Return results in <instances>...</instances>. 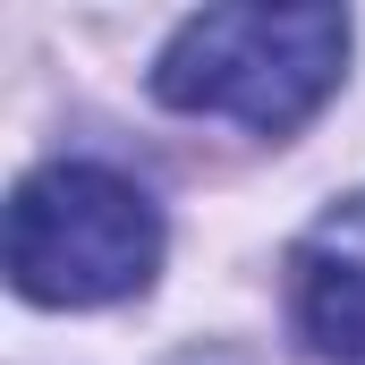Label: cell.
<instances>
[{"mask_svg":"<svg viewBox=\"0 0 365 365\" xmlns=\"http://www.w3.org/2000/svg\"><path fill=\"white\" fill-rule=\"evenodd\" d=\"M162 264V212L102 162H51L9 195V280L34 306H119Z\"/></svg>","mask_w":365,"mask_h":365,"instance_id":"2","label":"cell"},{"mask_svg":"<svg viewBox=\"0 0 365 365\" xmlns=\"http://www.w3.org/2000/svg\"><path fill=\"white\" fill-rule=\"evenodd\" d=\"M349 60L340 9H204L153 60V93L170 110H212L255 136L306 128Z\"/></svg>","mask_w":365,"mask_h":365,"instance_id":"1","label":"cell"},{"mask_svg":"<svg viewBox=\"0 0 365 365\" xmlns=\"http://www.w3.org/2000/svg\"><path fill=\"white\" fill-rule=\"evenodd\" d=\"M289 297L314 357H365V195H349L340 212L306 230V247L289 255Z\"/></svg>","mask_w":365,"mask_h":365,"instance_id":"3","label":"cell"}]
</instances>
